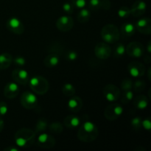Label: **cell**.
<instances>
[{"label": "cell", "mask_w": 151, "mask_h": 151, "mask_svg": "<svg viewBox=\"0 0 151 151\" xmlns=\"http://www.w3.org/2000/svg\"><path fill=\"white\" fill-rule=\"evenodd\" d=\"M98 135L97 127L89 121L82 124L78 133V139L83 142H91L97 138Z\"/></svg>", "instance_id": "1"}, {"label": "cell", "mask_w": 151, "mask_h": 151, "mask_svg": "<svg viewBox=\"0 0 151 151\" xmlns=\"http://www.w3.org/2000/svg\"><path fill=\"white\" fill-rule=\"evenodd\" d=\"M36 133L32 129L23 128L15 134V142L18 147H29L35 142Z\"/></svg>", "instance_id": "2"}, {"label": "cell", "mask_w": 151, "mask_h": 151, "mask_svg": "<svg viewBox=\"0 0 151 151\" xmlns=\"http://www.w3.org/2000/svg\"><path fill=\"white\" fill-rule=\"evenodd\" d=\"M29 85L34 93L39 95L45 94L48 91L49 82L45 78L40 75H36L29 81Z\"/></svg>", "instance_id": "3"}, {"label": "cell", "mask_w": 151, "mask_h": 151, "mask_svg": "<svg viewBox=\"0 0 151 151\" xmlns=\"http://www.w3.org/2000/svg\"><path fill=\"white\" fill-rule=\"evenodd\" d=\"M101 37L105 42L108 44H114L120 38V32L117 27L114 24L105 25L101 30Z\"/></svg>", "instance_id": "4"}, {"label": "cell", "mask_w": 151, "mask_h": 151, "mask_svg": "<svg viewBox=\"0 0 151 151\" xmlns=\"http://www.w3.org/2000/svg\"><path fill=\"white\" fill-rule=\"evenodd\" d=\"M123 112V108L118 103H112L108 106L104 111V116L108 120L114 121L117 119Z\"/></svg>", "instance_id": "5"}, {"label": "cell", "mask_w": 151, "mask_h": 151, "mask_svg": "<svg viewBox=\"0 0 151 151\" xmlns=\"http://www.w3.org/2000/svg\"><path fill=\"white\" fill-rule=\"evenodd\" d=\"M20 102L22 106L27 110L35 109L38 105V99L36 96L30 91H24L22 94Z\"/></svg>", "instance_id": "6"}, {"label": "cell", "mask_w": 151, "mask_h": 151, "mask_svg": "<svg viewBox=\"0 0 151 151\" xmlns=\"http://www.w3.org/2000/svg\"><path fill=\"white\" fill-rule=\"evenodd\" d=\"M103 95L109 102H116L120 98V89L114 84H108L103 88Z\"/></svg>", "instance_id": "7"}, {"label": "cell", "mask_w": 151, "mask_h": 151, "mask_svg": "<svg viewBox=\"0 0 151 151\" xmlns=\"http://www.w3.org/2000/svg\"><path fill=\"white\" fill-rule=\"evenodd\" d=\"M144 46L138 41H133L129 43L125 48V52L130 57L136 58L142 57L144 54Z\"/></svg>", "instance_id": "8"}, {"label": "cell", "mask_w": 151, "mask_h": 151, "mask_svg": "<svg viewBox=\"0 0 151 151\" xmlns=\"http://www.w3.org/2000/svg\"><path fill=\"white\" fill-rule=\"evenodd\" d=\"M94 54L99 59L106 60L111 55V48L106 43H98L94 48Z\"/></svg>", "instance_id": "9"}, {"label": "cell", "mask_w": 151, "mask_h": 151, "mask_svg": "<svg viewBox=\"0 0 151 151\" xmlns=\"http://www.w3.org/2000/svg\"><path fill=\"white\" fill-rule=\"evenodd\" d=\"M55 143V139L48 134H41L37 139L38 146L44 149L52 148Z\"/></svg>", "instance_id": "10"}, {"label": "cell", "mask_w": 151, "mask_h": 151, "mask_svg": "<svg viewBox=\"0 0 151 151\" xmlns=\"http://www.w3.org/2000/svg\"><path fill=\"white\" fill-rule=\"evenodd\" d=\"M128 72L134 78H139L145 74L146 68L145 66L140 62H131L128 65Z\"/></svg>", "instance_id": "11"}, {"label": "cell", "mask_w": 151, "mask_h": 151, "mask_svg": "<svg viewBox=\"0 0 151 151\" xmlns=\"http://www.w3.org/2000/svg\"><path fill=\"white\" fill-rule=\"evenodd\" d=\"M6 27L9 31L16 35H22L24 31V27L22 22L19 19L15 17L10 18L7 20Z\"/></svg>", "instance_id": "12"}, {"label": "cell", "mask_w": 151, "mask_h": 151, "mask_svg": "<svg viewBox=\"0 0 151 151\" xmlns=\"http://www.w3.org/2000/svg\"><path fill=\"white\" fill-rule=\"evenodd\" d=\"M74 26V21L71 16H60L56 21V27L61 32H68L71 30Z\"/></svg>", "instance_id": "13"}, {"label": "cell", "mask_w": 151, "mask_h": 151, "mask_svg": "<svg viewBox=\"0 0 151 151\" xmlns=\"http://www.w3.org/2000/svg\"><path fill=\"white\" fill-rule=\"evenodd\" d=\"M12 78L15 83L19 85H26L29 82V75L26 70L16 69L12 72Z\"/></svg>", "instance_id": "14"}, {"label": "cell", "mask_w": 151, "mask_h": 151, "mask_svg": "<svg viewBox=\"0 0 151 151\" xmlns=\"http://www.w3.org/2000/svg\"><path fill=\"white\" fill-rule=\"evenodd\" d=\"M19 87L16 83H8L4 88V96L7 99H14L19 95Z\"/></svg>", "instance_id": "15"}, {"label": "cell", "mask_w": 151, "mask_h": 151, "mask_svg": "<svg viewBox=\"0 0 151 151\" xmlns=\"http://www.w3.org/2000/svg\"><path fill=\"white\" fill-rule=\"evenodd\" d=\"M136 28L139 32L145 35H150L151 32V20L149 18H142L137 21Z\"/></svg>", "instance_id": "16"}, {"label": "cell", "mask_w": 151, "mask_h": 151, "mask_svg": "<svg viewBox=\"0 0 151 151\" xmlns=\"http://www.w3.org/2000/svg\"><path fill=\"white\" fill-rule=\"evenodd\" d=\"M146 7H147V6H146L145 2L141 1V0L136 1L133 4L131 8L130 9L131 10V15H132L134 17H141L145 13Z\"/></svg>", "instance_id": "17"}, {"label": "cell", "mask_w": 151, "mask_h": 151, "mask_svg": "<svg viewBox=\"0 0 151 151\" xmlns=\"http://www.w3.org/2000/svg\"><path fill=\"white\" fill-rule=\"evenodd\" d=\"M88 6L89 8L94 11L101 9L108 10L111 7V4L109 0H90Z\"/></svg>", "instance_id": "18"}, {"label": "cell", "mask_w": 151, "mask_h": 151, "mask_svg": "<svg viewBox=\"0 0 151 151\" xmlns=\"http://www.w3.org/2000/svg\"><path fill=\"white\" fill-rule=\"evenodd\" d=\"M83 101L81 97H73L70 98L68 101V108L73 113H78L82 109Z\"/></svg>", "instance_id": "19"}, {"label": "cell", "mask_w": 151, "mask_h": 151, "mask_svg": "<svg viewBox=\"0 0 151 151\" xmlns=\"http://www.w3.org/2000/svg\"><path fill=\"white\" fill-rule=\"evenodd\" d=\"M63 125L66 128L73 129L80 126L81 119L78 116H75V115H69V116H66L63 119Z\"/></svg>", "instance_id": "20"}, {"label": "cell", "mask_w": 151, "mask_h": 151, "mask_svg": "<svg viewBox=\"0 0 151 151\" xmlns=\"http://www.w3.org/2000/svg\"><path fill=\"white\" fill-rule=\"evenodd\" d=\"M135 26L132 23L125 22L121 26L119 32H120V34H122L123 38H126L134 35V34L135 33Z\"/></svg>", "instance_id": "21"}, {"label": "cell", "mask_w": 151, "mask_h": 151, "mask_svg": "<svg viewBox=\"0 0 151 151\" xmlns=\"http://www.w3.org/2000/svg\"><path fill=\"white\" fill-rule=\"evenodd\" d=\"M13 60V56L10 53L5 52L0 55V70H4L10 67Z\"/></svg>", "instance_id": "22"}, {"label": "cell", "mask_w": 151, "mask_h": 151, "mask_svg": "<svg viewBox=\"0 0 151 151\" xmlns=\"http://www.w3.org/2000/svg\"><path fill=\"white\" fill-rule=\"evenodd\" d=\"M60 61L59 55L54 53H50L44 60V63L46 67L53 68L57 66Z\"/></svg>", "instance_id": "23"}, {"label": "cell", "mask_w": 151, "mask_h": 151, "mask_svg": "<svg viewBox=\"0 0 151 151\" xmlns=\"http://www.w3.org/2000/svg\"><path fill=\"white\" fill-rule=\"evenodd\" d=\"M134 105L137 109L144 110L148 106V100L145 95H138L134 100Z\"/></svg>", "instance_id": "24"}, {"label": "cell", "mask_w": 151, "mask_h": 151, "mask_svg": "<svg viewBox=\"0 0 151 151\" xmlns=\"http://www.w3.org/2000/svg\"><path fill=\"white\" fill-rule=\"evenodd\" d=\"M90 18H91V13L89 10L85 8L81 9L77 16L78 21L81 23H86V22H88Z\"/></svg>", "instance_id": "25"}, {"label": "cell", "mask_w": 151, "mask_h": 151, "mask_svg": "<svg viewBox=\"0 0 151 151\" xmlns=\"http://www.w3.org/2000/svg\"><path fill=\"white\" fill-rule=\"evenodd\" d=\"M47 128H48V123H47V119H44V118H41V119H38L36 125H35V132L36 134L41 133L43 131H46Z\"/></svg>", "instance_id": "26"}, {"label": "cell", "mask_w": 151, "mask_h": 151, "mask_svg": "<svg viewBox=\"0 0 151 151\" xmlns=\"http://www.w3.org/2000/svg\"><path fill=\"white\" fill-rule=\"evenodd\" d=\"M62 92L66 97H72L75 94V88L72 84L66 83L62 87Z\"/></svg>", "instance_id": "27"}, {"label": "cell", "mask_w": 151, "mask_h": 151, "mask_svg": "<svg viewBox=\"0 0 151 151\" xmlns=\"http://www.w3.org/2000/svg\"><path fill=\"white\" fill-rule=\"evenodd\" d=\"M49 130H50L52 133H54V134H61L63 131V124L60 123V122H52L50 125V126H49Z\"/></svg>", "instance_id": "28"}, {"label": "cell", "mask_w": 151, "mask_h": 151, "mask_svg": "<svg viewBox=\"0 0 151 151\" xmlns=\"http://www.w3.org/2000/svg\"><path fill=\"white\" fill-rule=\"evenodd\" d=\"M146 86V83L142 80H137L133 83V88L135 92L139 93L144 91Z\"/></svg>", "instance_id": "29"}, {"label": "cell", "mask_w": 151, "mask_h": 151, "mask_svg": "<svg viewBox=\"0 0 151 151\" xmlns=\"http://www.w3.org/2000/svg\"><path fill=\"white\" fill-rule=\"evenodd\" d=\"M125 52V47L123 44H119L115 47L114 52V56L116 58L122 57Z\"/></svg>", "instance_id": "30"}, {"label": "cell", "mask_w": 151, "mask_h": 151, "mask_svg": "<svg viewBox=\"0 0 151 151\" xmlns=\"http://www.w3.org/2000/svg\"><path fill=\"white\" fill-rule=\"evenodd\" d=\"M133 97H134V93L131 90L124 91L120 100L123 104H128L133 100Z\"/></svg>", "instance_id": "31"}, {"label": "cell", "mask_w": 151, "mask_h": 151, "mask_svg": "<svg viewBox=\"0 0 151 151\" xmlns=\"http://www.w3.org/2000/svg\"><path fill=\"white\" fill-rule=\"evenodd\" d=\"M63 50V47H62L61 44H58V43H55V44H51L50 46V49H49V52L50 53H54V54H57L60 55L62 53Z\"/></svg>", "instance_id": "32"}, {"label": "cell", "mask_w": 151, "mask_h": 151, "mask_svg": "<svg viewBox=\"0 0 151 151\" xmlns=\"http://www.w3.org/2000/svg\"><path fill=\"white\" fill-rule=\"evenodd\" d=\"M133 81L130 78H125L121 83V88L123 91H128L131 90L133 88Z\"/></svg>", "instance_id": "33"}, {"label": "cell", "mask_w": 151, "mask_h": 151, "mask_svg": "<svg viewBox=\"0 0 151 151\" xmlns=\"http://www.w3.org/2000/svg\"><path fill=\"white\" fill-rule=\"evenodd\" d=\"M131 126L134 128V131H140L142 127V119L138 116H136V117L133 118L131 119Z\"/></svg>", "instance_id": "34"}, {"label": "cell", "mask_w": 151, "mask_h": 151, "mask_svg": "<svg viewBox=\"0 0 151 151\" xmlns=\"http://www.w3.org/2000/svg\"><path fill=\"white\" fill-rule=\"evenodd\" d=\"M131 15V10L128 7H122L118 10V16L122 19L129 17Z\"/></svg>", "instance_id": "35"}, {"label": "cell", "mask_w": 151, "mask_h": 151, "mask_svg": "<svg viewBox=\"0 0 151 151\" xmlns=\"http://www.w3.org/2000/svg\"><path fill=\"white\" fill-rule=\"evenodd\" d=\"M72 4L74 7L82 9L86 5V0H72Z\"/></svg>", "instance_id": "36"}, {"label": "cell", "mask_w": 151, "mask_h": 151, "mask_svg": "<svg viewBox=\"0 0 151 151\" xmlns=\"http://www.w3.org/2000/svg\"><path fill=\"white\" fill-rule=\"evenodd\" d=\"M63 9L66 13H69V14H71L72 13L74 10V6L73 4H72V2H66L63 4Z\"/></svg>", "instance_id": "37"}, {"label": "cell", "mask_w": 151, "mask_h": 151, "mask_svg": "<svg viewBox=\"0 0 151 151\" xmlns=\"http://www.w3.org/2000/svg\"><path fill=\"white\" fill-rule=\"evenodd\" d=\"M8 107L5 102H0V116H4L7 113Z\"/></svg>", "instance_id": "38"}, {"label": "cell", "mask_w": 151, "mask_h": 151, "mask_svg": "<svg viewBox=\"0 0 151 151\" xmlns=\"http://www.w3.org/2000/svg\"><path fill=\"white\" fill-rule=\"evenodd\" d=\"M13 62H14L15 64L18 65V66H24L26 63V60H25L24 58L22 56H17L13 59Z\"/></svg>", "instance_id": "39"}, {"label": "cell", "mask_w": 151, "mask_h": 151, "mask_svg": "<svg viewBox=\"0 0 151 151\" xmlns=\"http://www.w3.org/2000/svg\"><path fill=\"white\" fill-rule=\"evenodd\" d=\"M66 58H67V60L72 61V60H75L77 59V58H78V53H77L75 51L72 50V51L68 52L67 54H66Z\"/></svg>", "instance_id": "40"}, {"label": "cell", "mask_w": 151, "mask_h": 151, "mask_svg": "<svg viewBox=\"0 0 151 151\" xmlns=\"http://www.w3.org/2000/svg\"><path fill=\"white\" fill-rule=\"evenodd\" d=\"M142 126L145 128V130H150L151 128V122H150V119H145V120L142 121Z\"/></svg>", "instance_id": "41"}, {"label": "cell", "mask_w": 151, "mask_h": 151, "mask_svg": "<svg viewBox=\"0 0 151 151\" xmlns=\"http://www.w3.org/2000/svg\"><path fill=\"white\" fill-rule=\"evenodd\" d=\"M4 122L3 121V119L0 117V133L2 131V130L4 129Z\"/></svg>", "instance_id": "42"}, {"label": "cell", "mask_w": 151, "mask_h": 151, "mask_svg": "<svg viewBox=\"0 0 151 151\" xmlns=\"http://www.w3.org/2000/svg\"><path fill=\"white\" fill-rule=\"evenodd\" d=\"M4 151H18L19 149L16 148V147H7V148L4 149Z\"/></svg>", "instance_id": "43"}, {"label": "cell", "mask_w": 151, "mask_h": 151, "mask_svg": "<svg viewBox=\"0 0 151 151\" xmlns=\"http://www.w3.org/2000/svg\"><path fill=\"white\" fill-rule=\"evenodd\" d=\"M144 60H145V63H150V62H151L150 57V56H149V55L145 56V58H144Z\"/></svg>", "instance_id": "44"}, {"label": "cell", "mask_w": 151, "mask_h": 151, "mask_svg": "<svg viewBox=\"0 0 151 151\" xmlns=\"http://www.w3.org/2000/svg\"><path fill=\"white\" fill-rule=\"evenodd\" d=\"M150 44H151V42L150 41H149V43H148V44H147V52H148L149 53H150V52H151V50H150Z\"/></svg>", "instance_id": "45"}, {"label": "cell", "mask_w": 151, "mask_h": 151, "mask_svg": "<svg viewBox=\"0 0 151 151\" xmlns=\"http://www.w3.org/2000/svg\"><path fill=\"white\" fill-rule=\"evenodd\" d=\"M147 75H148V79L150 81V68L148 69V73H147Z\"/></svg>", "instance_id": "46"}]
</instances>
